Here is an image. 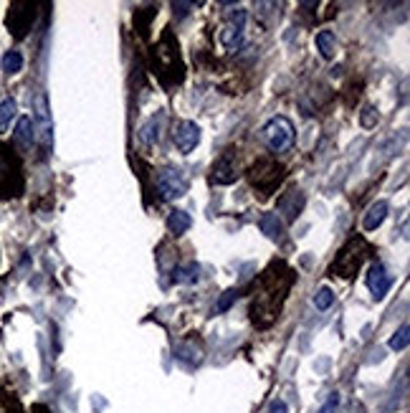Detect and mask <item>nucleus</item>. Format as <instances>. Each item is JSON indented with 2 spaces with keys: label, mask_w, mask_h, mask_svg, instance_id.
<instances>
[{
  "label": "nucleus",
  "mask_w": 410,
  "mask_h": 413,
  "mask_svg": "<svg viewBox=\"0 0 410 413\" xmlns=\"http://www.w3.org/2000/svg\"><path fill=\"white\" fill-rule=\"evenodd\" d=\"M387 210H390V205L385 203V200H377V203L370 205V210L365 213V231H375L377 226H382V221L387 218Z\"/></svg>",
  "instance_id": "7"
},
{
  "label": "nucleus",
  "mask_w": 410,
  "mask_h": 413,
  "mask_svg": "<svg viewBox=\"0 0 410 413\" xmlns=\"http://www.w3.org/2000/svg\"><path fill=\"white\" fill-rule=\"evenodd\" d=\"M261 231H264L266 236H271V239H279V236H281V221H279V215L266 213L264 218H261Z\"/></svg>",
  "instance_id": "13"
},
{
  "label": "nucleus",
  "mask_w": 410,
  "mask_h": 413,
  "mask_svg": "<svg viewBox=\"0 0 410 413\" xmlns=\"http://www.w3.org/2000/svg\"><path fill=\"white\" fill-rule=\"evenodd\" d=\"M337 406H340V393H330V398L319 408V413H337Z\"/></svg>",
  "instance_id": "18"
},
{
  "label": "nucleus",
  "mask_w": 410,
  "mask_h": 413,
  "mask_svg": "<svg viewBox=\"0 0 410 413\" xmlns=\"http://www.w3.org/2000/svg\"><path fill=\"white\" fill-rule=\"evenodd\" d=\"M173 137H175V147H178L183 155H188V152L195 150L198 142H200V127H198L195 122H190V119H183V122L175 127Z\"/></svg>",
  "instance_id": "5"
},
{
  "label": "nucleus",
  "mask_w": 410,
  "mask_h": 413,
  "mask_svg": "<svg viewBox=\"0 0 410 413\" xmlns=\"http://www.w3.org/2000/svg\"><path fill=\"white\" fill-rule=\"evenodd\" d=\"M408 343H410V338H408V325H403L398 332H395L393 338H390V350H405V348H408Z\"/></svg>",
  "instance_id": "17"
},
{
  "label": "nucleus",
  "mask_w": 410,
  "mask_h": 413,
  "mask_svg": "<svg viewBox=\"0 0 410 413\" xmlns=\"http://www.w3.org/2000/svg\"><path fill=\"white\" fill-rule=\"evenodd\" d=\"M332 302H335V294H332V289H327V286H322V289L314 294V307L317 309H330Z\"/></svg>",
  "instance_id": "16"
},
{
  "label": "nucleus",
  "mask_w": 410,
  "mask_h": 413,
  "mask_svg": "<svg viewBox=\"0 0 410 413\" xmlns=\"http://www.w3.org/2000/svg\"><path fill=\"white\" fill-rule=\"evenodd\" d=\"M21 69H23V56H21V51H8L3 56V71L6 74H18Z\"/></svg>",
  "instance_id": "14"
},
{
  "label": "nucleus",
  "mask_w": 410,
  "mask_h": 413,
  "mask_svg": "<svg viewBox=\"0 0 410 413\" xmlns=\"http://www.w3.org/2000/svg\"><path fill=\"white\" fill-rule=\"evenodd\" d=\"M243 31H246V11H231L228 18H225L223 28H220L218 38L228 51H236L238 46L243 43Z\"/></svg>",
  "instance_id": "3"
},
{
  "label": "nucleus",
  "mask_w": 410,
  "mask_h": 413,
  "mask_svg": "<svg viewBox=\"0 0 410 413\" xmlns=\"http://www.w3.org/2000/svg\"><path fill=\"white\" fill-rule=\"evenodd\" d=\"M264 142L271 152H286L294 145V124L286 117H274L264 127Z\"/></svg>",
  "instance_id": "1"
},
{
  "label": "nucleus",
  "mask_w": 410,
  "mask_h": 413,
  "mask_svg": "<svg viewBox=\"0 0 410 413\" xmlns=\"http://www.w3.org/2000/svg\"><path fill=\"white\" fill-rule=\"evenodd\" d=\"M190 215L185 213V210H173V213L168 215V231L175 233V236H180V233H185L188 228H190Z\"/></svg>",
  "instance_id": "10"
},
{
  "label": "nucleus",
  "mask_w": 410,
  "mask_h": 413,
  "mask_svg": "<svg viewBox=\"0 0 410 413\" xmlns=\"http://www.w3.org/2000/svg\"><path fill=\"white\" fill-rule=\"evenodd\" d=\"M188 186H190V183H188L185 173L178 168H165L157 175V191L162 193V198H168V200L183 198L188 193Z\"/></svg>",
  "instance_id": "2"
},
{
  "label": "nucleus",
  "mask_w": 410,
  "mask_h": 413,
  "mask_svg": "<svg viewBox=\"0 0 410 413\" xmlns=\"http://www.w3.org/2000/svg\"><path fill=\"white\" fill-rule=\"evenodd\" d=\"M236 178H238V173L233 170V165L228 163V160H220L213 168V181L218 183V186H228V183H233Z\"/></svg>",
  "instance_id": "11"
},
{
  "label": "nucleus",
  "mask_w": 410,
  "mask_h": 413,
  "mask_svg": "<svg viewBox=\"0 0 410 413\" xmlns=\"http://www.w3.org/2000/svg\"><path fill=\"white\" fill-rule=\"evenodd\" d=\"M233 297H236V291H225V294H223V299H220V302H218V307H215V312H225V309L231 307Z\"/></svg>",
  "instance_id": "19"
},
{
  "label": "nucleus",
  "mask_w": 410,
  "mask_h": 413,
  "mask_svg": "<svg viewBox=\"0 0 410 413\" xmlns=\"http://www.w3.org/2000/svg\"><path fill=\"white\" fill-rule=\"evenodd\" d=\"M16 142H18L21 147H28L31 142H33V132H31V119H28V117H23V119L18 122Z\"/></svg>",
  "instance_id": "15"
},
{
  "label": "nucleus",
  "mask_w": 410,
  "mask_h": 413,
  "mask_svg": "<svg viewBox=\"0 0 410 413\" xmlns=\"http://www.w3.org/2000/svg\"><path fill=\"white\" fill-rule=\"evenodd\" d=\"M16 112H18V104H16L13 97H8V100L0 102V132H6L8 124H11L13 117H16Z\"/></svg>",
  "instance_id": "12"
},
{
  "label": "nucleus",
  "mask_w": 410,
  "mask_h": 413,
  "mask_svg": "<svg viewBox=\"0 0 410 413\" xmlns=\"http://www.w3.org/2000/svg\"><path fill=\"white\" fill-rule=\"evenodd\" d=\"M314 43H317V51L322 53V58H332L337 51V41H335V33L332 31H319L317 38H314Z\"/></svg>",
  "instance_id": "9"
},
{
  "label": "nucleus",
  "mask_w": 410,
  "mask_h": 413,
  "mask_svg": "<svg viewBox=\"0 0 410 413\" xmlns=\"http://www.w3.org/2000/svg\"><path fill=\"white\" fill-rule=\"evenodd\" d=\"M198 277H200V267H198V264H185V267L173 269L175 284H195Z\"/></svg>",
  "instance_id": "8"
},
{
  "label": "nucleus",
  "mask_w": 410,
  "mask_h": 413,
  "mask_svg": "<svg viewBox=\"0 0 410 413\" xmlns=\"http://www.w3.org/2000/svg\"><path fill=\"white\" fill-rule=\"evenodd\" d=\"M367 289L372 291V297L382 299L390 289V277H387L385 267L382 264H372L370 272H367Z\"/></svg>",
  "instance_id": "6"
},
{
  "label": "nucleus",
  "mask_w": 410,
  "mask_h": 413,
  "mask_svg": "<svg viewBox=\"0 0 410 413\" xmlns=\"http://www.w3.org/2000/svg\"><path fill=\"white\" fill-rule=\"evenodd\" d=\"M357 244L360 241L355 239V241H350V244L345 246V249H342V254L340 257H337V262H335V267H332V274H340V277H355V272H357L360 269V264H362V257L365 254H357V257H355V249H357Z\"/></svg>",
  "instance_id": "4"
},
{
  "label": "nucleus",
  "mask_w": 410,
  "mask_h": 413,
  "mask_svg": "<svg viewBox=\"0 0 410 413\" xmlns=\"http://www.w3.org/2000/svg\"><path fill=\"white\" fill-rule=\"evenodd\" d=\"M286 411H289V408H286V403L279 398V401H271V406H269V411H266V413H286Z\"/></svg>",
  "instance_id": "20"
}]
</instances>
